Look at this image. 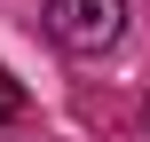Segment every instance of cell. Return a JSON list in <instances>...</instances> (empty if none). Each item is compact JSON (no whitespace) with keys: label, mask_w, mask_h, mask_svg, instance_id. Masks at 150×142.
<instances>
[{"label":"cell","mask_w":150,"mask_h":142,"mask_svg":"<svg viewBox=\"0 0 150 142\" xmlns=\"http://www.w3.org/2000/svg\"><path fill=\"white\" fill-rule=\"evenodd\" d=\"M127 32V0H47V40L71 55H103Z\"/></svg>","instance_id":"1"},{"label":"cell","mask_w":150,"mask_h":142,"mask_svg":"<svg viewBox=\"0 0 150 142\" xmlns=\"http://www.w3.org/2000/svg\"><path fill=\"white\" fill-rule=\"evenodd\" d=\"M16 111H24V87H16V79H8V71H0V126H8V119H16Z\"/></svg>","instance_id":"2"}]
</instances>
